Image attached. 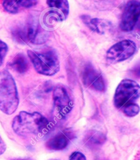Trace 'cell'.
<instances>
[{"label": "cell", "mask_w": 140, "mask_h": 160, "mask_svg": "<svg viewBox=\"0 0 140 160\" xmlns=\"http://www.w3.org/2000/svg\"><path fill=\"white\" fill-rule=\"evenodd\" d=\"M49 125L48 120L41 113L21 111L14 118L12 128L20 136L37 135L46 132Z\"/></svg>", "instance_id": "1"}, {"label": "cell", "mask_w": 140, "mask_h": 160, "mask_svg": "<svg viewBox=\"0 0 140 160\" xmlns=\"http://www.w3.org/2000/svg\"><path fill=\"white\" fill-rule=\"evenodd\" d=\"M19 98L15 81L6 70L0 71V110L8 115L16 112Z\"/></svg>", "instance_id": "2"}, {"label": "cell", "mask_w": 140, "mask_h": 160, "mask_svg": "<svg viewBox=\"0 0 140 160\" xmlns=\"http://www.w3.org/2000/svg\"><path fill=\"white\" fill-rule=\"evenodd\" d=\"M14 39L20 44L30 42L41 45L47 41L48 38L47 31L41 27L36 20H29L25 24L18 25L12 31Z\"/></svg>", "instance_id": "3"}, {"label": "cell", "mask_w": 140, "mask_h": 160, "mask_svg": "<svg viewBox=\"0 0 140 160\" xmlns=\"http://www.w3.org/2000/svg\"><path fill=\"white\" fill-rule=\"evenodd\" d=\"M27 53L35 70L41 75L53 76L60 70V62L57 54L53 50H28Z\"/></svg>", "instance_id": "4"}, {"label": "cell", "mask_w": 140, "mask_h": 160, "mask_svg": "<svg viewBox=\"0 0 140 160\" xmlns=\"http://www.w3.org/2000/svg\"><path fill=\"white\" fill-rule=\"evenodd\" d=\"M140 97V86L133 80H123L116 88L114 104L118 109H123L133 103Z\"/></svg>", "instance_id": "5"}, {"label": "cell", "mask_w": 140, "mask_h": 160, "mask_svg": "<svg viewBox=\"0 0 140 160\" xmlns=\"http://www.w3.org/2000/svg\"><path fill=\"white\" fill-rule=\"evenodd\" d=\"M136 50L135 43L131 40H123L114 44L108 50L106 58L110 63L122 62L133 56Z\"/></svg>", "instance_id": "6"}, {"label": "cell", "mask_w": 140, "mask_h": 160, "mask_svg": "<svg viewBox=\"0 0 140 160\" xmlns=\"http://www.w3.org/2000/svg\"><path fill=\"white\" fill-rule=\"evenodd\" d=\"M140 17V0H130L125 5L120 20V29L125 32L132 31Z\"/></svg>", "instance_id": "7"}, {"label": "cell", "mask_w": 140, "mask_h": 160, "mask_svg": "<svg viewBox=\"0 0 140 160\" xmlns=\"http://www.w3.org/2000/svg\"><path fill=\"white\" fill-rule=\"evenodd\" d=\"M81 75L83 83L85 86L97 91H104L105 85L102 75L92 65H85L83 69Z\"/></svg>", "instance_id": "8"}, {"label": "cell", "mask_w": 140, "mask_h": 160, "mask_svg": "<svg viewBox=\"0 0 140 160\" xmlns=\"http://www.w3.org/2000/svg\"><path fill=\"white\" fill-rule=\"evenodd\" d=\"M54 104L56 109L62 114L71 110L72 100L67 89L62 86H58L54 89L53 93Z\"/></svg>", "instance_id": "9"}, {"label": "cell", "mask_w": 140, "mask_h": 160, "mask_svg": "<svg viewBox=\"0 0 140 160\" xmlns=\"http://www.w3.org/2000/svg\"><path fill=\"white\" fill-rule=\"evenodd\" d=\"M83 22L91 30L99 34H104L112 28V24L109 20L99 18H91L87 15L80 17Z\"/></svg>", "instance_id": "10"}, {"label": "cell", "mask_w": 140, "mask_h": 160, "mask_svg": "<svg viewBox=\"0 0 140 160\" xmlns=\"http://www.w3.org/2000/svg\"><path fill=\"white\" fill-rule=\"evenodd\" d=\"M38 0H2V7L10 14H17L22 10L35 6Z\"/></svg>", "instance_id": "11"}, {"label": "cell", "mask_w": 140, "mask_h": 160, "mask_svg": "<svg viewBox=\"0 0 140 160\" xmlns=\"http://www.w3.org/2000/svg\"><path fill=\"white\" fill-rule=\"evenodd\" d=\"M70 132L64 131L50 138L46 143V147L50 150L59 151L65 149L71 139Z\"/></svg>", "instance_id": "12"}, {"label": "cell", "mask_w": 140, "mask_h": 160, "mask_svg": "<svg viewBox=\"0 0 140 160\" xmlns=\"http://www.w3.org/2000/svg\"><path fill=\"white\" fill-rule=\"evenodd\" d=\"M106 139V136L102 132L91 130L87 132L85 134L84 143L90 149H95L104 144Z\"/></svg>", "instance_id": "13"}, {"label": "cell", "mask_w": 140, "mask_h": 160, "mask_svg": "<svg viewBox=\"0 0 140 160\" xmlns=\"http://www.w3.org/2000/svg\"><path fill=\"white\" fill-rule=\"evenodd\" d=\"M8 64L11 68L18 73H25L29 68L28 60L24 54L21 53L17 54Z\"/></svg>", "instance_id": "14"}, {"label": "cell", "mask_w": 140, "mask_h": 160, "mask_svg": "<svg viewBox=\"0 0 140 160\" xmlns=\"http://www.w3.org/2000/svg\"><path fill=\"white\" fill-rule=\"evenodd\" d=\"M65 19L63 15L58 12L51 10L47 12L43 17V22L47 27H53L58 22H61Z\"/></svg>", "instance_id": "15"}, {"label": "cell", "mask_w": 140, "mask_h": 160, "mask_svg": "<svg viewBox=\"0 0 140 160\" xmlns=\"http://www.w3.org/2000/svg\"><path fill=\"white\" fill-rule=\"evenodd\" d=\"M49 7L60 10L65 19L69 16L70 6L67 0H47Z\"/></svg>", "instance_id": "16"}, {"label": "cell", "mask_w": 140, "mask_h": 160, "mask_svg": "<svg viewBox=\"0 0 140 160\" xmlns=\"http://www.w3.org/2000/svg\"><path fill=\"white\" fill-rule=\"evenodd\" d=\"M125 115L130 118H133L137 115L140 111V107L135 103H131L123 108Z\"/></svg>", "instance_id": "17"}, {"label": "cell", "mask_w": 140, "mask_h": 160, "mask_svg": "<svg viewBox=\"0 0 140 160\" xmlns=\"http://www.w3.org/2000/svg\"><path fill=\"white\" fill-rule=\"evenodd\" d=\"M8 51V47L7 44L0 40V66L3 64L6 56Z\"/></svg>", "instance_id": "18"}, {"label": "cell", "mask_w": 140, "mask_h": 160, "mask_svg": "<svg viewBox=\"0 0 140 160\" xmlns=\"http://www.w3.org/2000/svg\"><path fill=\"white\" fill-rule=\"evenodd\" d=\"M69 160H87V158L83 153L79 151H76L72 153Z\"/></svg>", "instance_id": "19"}, {"label": "cell", "mask_w": 140, "mask_h": 160, "mask_svg": "<svg viewBox=\"0 0 140 160\" xmlns=\"http://www.w3.org/2000/svg\"><path fill=\"white\" fill-rule=\"evenodd\" d=\"M6 144L0 136V155L4 153L6 150Z\"/></svg>", "instance_id": "20"}, {"label": "cell", "mask_w": 140, "mask_h": 160, "mask_svg": "<svg viewBox=\"0 0 140 160\" xmlns=\"http://www.w3.org/2000/svg\"><path fill=\"white\" fill-rule=\"evenodd\" d=\"M131 72L135 77L140 78V65L134 68L132 70Z\"/></svg>", "instance_id": "21"}, {"label": "cell", "mask_w": 140, "mask_h": 160, "mask_svg": "<svg viewBox=\"0 0 140 160\" xmlns=\"http://www.w3.org/2000/svg\"><path fill=\"white\" fill-rule=\"evenodd\" d=\"M137 160H140V154H139V155H138V158Z\"/></svg>", "instance_id": "22"}, {"label": "cell", "mask_w": 140, "mask_h": 160, "mask_svg": "<svg viewBox=\"0 0 140 160\" xmlns=\"http://www.w3.org/2000/svg\"><path fill=\"white\" fill-rule=\"evenodd\" d=\"M15 160H29V159H16Z\"/></svg>", "instance_id": "23"}, {"label": "cell", "mask_w": 140, "mask_h": 160, "mask_svg": "<svg viewBox=\"0 0 140 160\" xmlns=\"http://www.w3.org/2000/svg\"><path fill=\"white\" fill-rule=\"evenodd\" d=\"M138 28H139L140 29V22H139V24H138Z\"/></svg>", "instance_id": "24"}]
</instances>
